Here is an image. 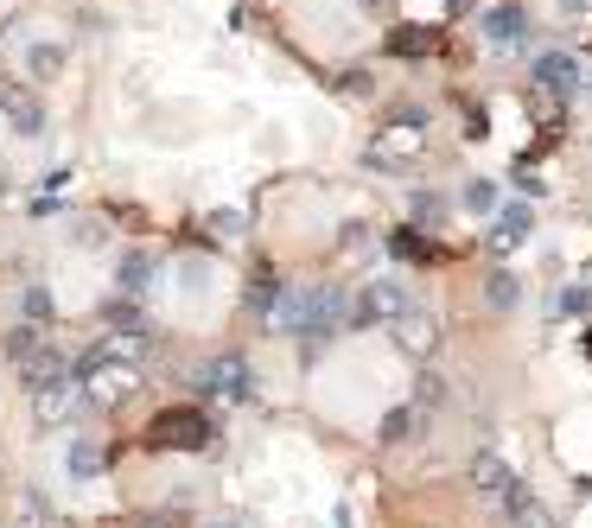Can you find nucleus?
<instances>
[{"instance_id": "obj_1", "label": "nucleus", "mask_w": 592, "mask_h": 528, "mask_svg": "<svg viewBox=\"0 0 592 528\" xmlns=\"http://www.w3.org/2000/svg\"><path fill=\"white\" fill-rule=\"evenodd\" d=\"M210 446V421L198 407H159L147 421V453H205Z\"/></svg>"}, {"instance_id": "obj_2", "label": "nucleus", "mask_w": 592, "mask_h": 528, "mask_svg": "<svg viewBox=\"0 0 592 528\" xmlns=\"http://www.w3.org/2000/svg\"><path fill=\"white\" fill-rule=\"evenodd\" d=\"M77 376H83V395L90 402H103V407H115V402H128L134 389H141V370H134L128 356H83L77 363Z\"/></svg>"}, {"instance_id": "obj_3", "label": "nucleus", "mask_w": 592, "mask_h": 528, "mask_svg": "<svg viewBox=\"0 0 592 528\" xmlns=\"http://www.w3.org/2000/svg\"><path fill=\"white\" fill-rule=\"evenodd\" d=\"M191 389H198L205 402H249L256 376H249V363L236 351H224V356H205V363L191 370Z\"/></svg>"}, {"instance_id": "obj_4", "label": "nucleus", "mask_w": 592, "mask_h": 528, "mask_svg": "<svg viewBox=\"0 0 592 528\" xmlns=\"http://www.w3.org/2000/svg\"><path fill=\"white\" fill-rule=\"evenodd\" d=\"M344 312H351L344 287H332V280L300 287V338H325V331H337V319H344Z\"/></svg>"}, {"instance_id": "obj_5", "label": "nucleus", "mask_w": 592, "mask_h": 528, "mask_svg": "<svg viewBox=\"0 0 592 528\" xmlns=\"http://www.w3.org/2000/svg\"><path fill=\"white\" fill-rule=\"evenodd\" d=\"M402 287H395V280H370V287H363L357 300H351V312H344V319H351V325H395V312H402Z\"/></svg>"}, {"instance_id": "obj_6", "label": "nucleus", "mask_w": 592, "mask_h": 528, "mask_svg": "<svg viewBox=\"0 0 592 528\" xmlns=\"http://www.w3.org/2000/svg\"><path fill=\"white\" fill-rule=\"evenodd\" d=\"M77 407H83V382H71V376H52V382H39V389H32V414H39L45 427L71 421Z\"/></svg>"}, {"instance_id": "obj_7", "label": "nucleus", "mask_w": 592, "mask_h": 528, "mask_svg": "<svg viewBox=\"0 0 592 528\" xmlns=\"http://www.w3.org/2000/svg\"><path fill=\"white\" fill-rule=\"evenodd\" d=\"M471 484H478V497H490V504H510L516 490H522V484H516V472H510L497 453H478V458H471Z\"/></svg>"}, {"instance_id": "obj_8", "label": "nucleus", "mask_w": 592, "mask_h": 528, "mask_svg": "<svg viewBox=\"0 0 592 528\" xmlns=\"http://www.w3.org/2000/svg\"><path fill=\"white\" fill-rule=\"evenodd\" d=\"M383 51L388 58H439V51H446V32H439V25H395L383 39Z\"/></svg>"}, {"instance_id": "obj_9", "label": "nucleus", "mask_w": 592, "mask_h": 528, "mask_svg": "<svg viewBox=\"0 0 592 528\" xmlns=\"http://www.w3.org/2000/svg\"><path fill=\"white\" fill-rule=\"evenodd\" d=\"M485 39H490L497 51H516L522 39H529V13H522L516 0H503V7H490V13H485Z\"/></svg>"}, {"instance_id": "obj_10", "label": "nucleus", "mask_w": 592, "mask_h": 528, "mask_svg": "<svg viewBox=\"0 0 592 528\" xmlns=\"http://www.w3.org/2000/svg\"><path fill=\"white\" fill-rule=\"evenodd\" d=\"M395 338H402V351L408 356H434L439 351V325L427 319V312H414V306L395 312Z\"/></svg>"}, {"instance_id": "obj_11", "label": "nucleus", "mask_w": 592, "mask_h": 528, "mask_svg": "<svg viewBox=\"0 0 592 528\" xmlns=\"http://www.w3.org/2000/svg\"><path fill=\"white\" fill-rule=\"evenodd\" d=\"M536 83L548 90V96H573V83H580V64L567 58V51H548L536 64Z\"/></svg>"}, {"instance_id": "obj_12", "label": "nucleus", "mask_w": 592, "mask_h": 528, "mask_svg": "<svg viewBox=\"0 0 592 528\" xmlns=\"http://www.w3.org/2000/svg\"><path fill=\"white\" fill-rule=\"evenodd\" d=\"M522 236H529V204H503V217L490 224V249H497V255H510L516 242H522Z\"/></svg>"}, {"instance_id": "obj_13", "label": "nucleus", "mask_w": 592, "mask_h": 528, "mask_svg": "<svg viewBox=\"0 0 592 528\" xmlns=\"http://www.w3.org/2000/svg\"><path fill=\"white\" fill-rule=\"evenodd\" d=\"M0 108H7L13 134H39V127H45V115H39V102H32L27 90H7V96H0Z\"/></svg>"}, {"instance_id": "obj_14", "label": "nucleus", "mask_w": 592, "mask_h": 528, "mask_svg": "<svg viewBox=\"0 0 592 528\" xmlns=\"http://www.w3.org/2000/svg\"><path fill=\"white\" fill-rule=\"evenodd\" d=\"M388 249L402 255V261H439V249L427 242V236H420V229H408V224H402L395 236H388Z\"/></svg>"}, {"instance_id": "obj_15", "label": "nucleus", "mask_w": 592, "mask_h": 528, "mask_svg": "<svg viewBox=\"0 0 592 528\" xmlns=\"http://www.w3.org/2000/svg\"><path fill=\"white\" fill-rule=\"evenodd\" d=\"M503 528H554V516H548L536 497H522V490H516V497H510V522H503Z\"/></svg>"}, {"instance_id": "obj_16", "label": "nucleus", "mask_w": 592, "mask_h": 528, "mask_svg": "<svg viewBox=\"0 0 592 528\" xmlns=\"http://www.w3.org/2000/svg\"><path fill=\"white\" fill-rule=\"evenodd\" d=\"M414 427H420V407H395L383 421V439L388 446H402V439H414Z\"/></svg>"}, {"instance_id": "obj_17", "label": "nucleus", "mask_w": 592, "mask_h": 528, "mask_svg": "<svg viewBox=\"0 0 592 528\" xmlns=\"http://www.w3.org/2000/svg\"><path fill=\"white\" fill-rule=\"evenodd\" d=\"M147 280H154V261H147V255H128V261H122V293H147Z\"/></svg>"}, {"instance_id": "obj_18", "label": "nucleus", "mask_w": 592, "mask_h": 528, "mask_svg": "<svg viewBox=\"0 0 592 528\" xmlns=\"http://www.w3.org/2000/svg\"><path fill=\"white\" fill-rule=\"evenodd\" d=\"M71 472H77V478H96V472H103V446H96V439H77V446H71Z\"/></svg>"}, {"instance_id": "obj_19", "label": "nucleus", "mask_w": 592, "mask_h": 528, "mask_svg": "<svg viewBox=\"0 0 592 528\" xmlns=\"http://www.w3.org/2000/svg\"><path fill=\"white\" fill-rule=\"evenodd\" d=\"M39 344H45V338H39V325H20L13 338H7V356H13V363H27V356L39 351Z\"/></svg>"}, {"instance_id": "obj_20", "label": "nucleus", "mask_w": 592, "mask_h": 528, "mask_svg": "<svg viewBox=\"0 0 592 528\" xmlns=\"http://www.w3.org/2000/svg\"><path fill=\"white\" fill-rule=\"evenodd\" d=\"M27 64H32V76H58V71H64V51H58V45H32Z\"/></svg>"}, {"instance_id": "obj_21", "label": "nucleus", "mask_w": 592, "mask_h": 528, "mask_svg": "<svg viewBox=\"0 0 592 528\" xmlns=\"http://www.w3.org/2000/svg\"><path fill=\"white\" fill-rule=\"evenodd\" d=\"M485 293H490V306H516V300H522V287H516V275H497V280L485 287Z\"/></svg>"}, {"instance_id": "obj_22", "label": "nucleus", "mask_w": 592, "mask_h": 528, "mask_svg": "<svg viewBox=\"0 0 592 528\" xmlns=\"http://www.w3.org/2000/svg\"><path fill=\"white\" fill-rule=\"evenodd\" d=\"M439 402H446V382H439V376H420V402H414V407L427 414V407H439Z\"/></svg>"}, {"instance_id": "obj_23", "label": "nucleus", "mask_w": 592, "mask_h": 528, "mask_svg": "<svg viewBox=\"0 0 592 528\" xmlns=\"http://www.w3.org/2000/svg\"><path fill=\"white\" fill-rule=\"evenodd\" d=\"M465 204H471V210H490V204H497V191H490L485 178H471V185H465Z\"/></svg>"}, {"instance_id": "obj_24", "label": "nucleus", "mask_w": 592, "mask_h": 528, "mask_svg": "<svg viewBox=\"0 0 592 528\" xmlns=\"http://www.w3.org/2000/svg\"><path fill=\"white\" fill-rule=\"evenodd\" d=\"M27 319L39 325V319H52V300H45V287H27Z\"/></svg>"}, {"instance_id": "obj_25", "label": "nucleus", "mask_w": 592, "mask_h": 528, "mask_svg": "<svg viewBox=\"0 0 592 528\" xmlns=\"http://www.w3.org/2000/svg\"><path fill=\"white\" fill-rule=\"evenodd\" d=\"M210 236H242V217H236V210H217V217H210Z\"/></svg>"}, {"instance_id": "obj_26", "label": "nucleus", "mask_w": 592, "mask_h": 528, "mask_svg": "<svg viewBox=\"0 0 592 528\" xmlns=\"http://www.w3.org/2000/svg\"><path fill=\"white\" fill-rule=\"evenodd\" d=\"M586 300H592L586 287H567L561 300H554V312H586Z\"/></svg>"}, {"instance_id": "obj_27", "label": "nucleus", "mask_w": 592, "mask_h": 528, "mask_svg": "<svg viewBox=\"0 0 592 528\" xmlns=\"http://www.w3.org/2000/svg\"><path fill=\"white\" fill-rule=\"evenodd\" d=\"M337 90H351V96H370V71H344V76H337Z\"/></svg>"}, {"instance_id": "obj_28", "label": "nucleus", "mask_w": 592, "mask_h": 528, "mask_svg": "<svg viewBox=\"0 0 592 528\" xmlns=\"http://www.w3.org/2000/svg\"><path fill=\"white\" fill-rule=\"evenodd\" d=\"M453 13H471V0H453Z\"/></svg>"}, {"instance_id": "obj_29", "label": "nucleus", "mask_w": 592, "mask_h": 528, "mask_svg": "<svg viewBox=\"0 0 592 528\" xmlns=\"http://www.w3.org/2000/svg\"><path fill=\"white\" fill-rule=\"evenodd\" d=\"M561 7H573V13H580V7H592V0H561Z\"/></svg>"}, {"instance_id": "obj_30", "label": "nucleus", "mask_w": 592, "mask_h": 528, "mask_svg": "<svg viewBox=\"0 0 592 528\" xmlns=\"http://www.w3.org/2000/svg\"><path fill=\"white\" fill-rule=\"evenodd\" d=\"M586 356H592V331H586Z\"/></svg>"}, {"instance_id": "obj_31", "label": "nucleus", "mask_w": 592, "mask_h": 528, "mask_svg": "<svg viewBox=\"0 0 592 528\" xmlns=\"http://www.w3.org/2000/svg\"><path fill=\"white\" fill-rule=\"evenodd\" d=\"M147 528H166V522H147Z\"/></svg>"}, {"instance_id": "obj_32", "label": "nucleus", "mask_w": 592, "mask_h": 528, "mask_svg": "<svg viewBox=\"0 0 592 528\" xmlns=\"http://www.w3.org/2000/svg\"><path fill=\"white\" fill-rule=\"evenodd\" d=\"M370 7H376V0H370Z\"/></svg>"}, {"instance_id": "obj_33", "label": "nucleus", "mask_w": 592, "mask_h": 528, "mask_svg": "<svg viewBox=\"0 0 592 528\" xmlns=\"http://www.w3.org/2000/svg\"><path fill=\"white\" fill-rule=\"evenodd\" d=\"M0 96H7V90H0Z\"/></svg>"}]
</instances>
